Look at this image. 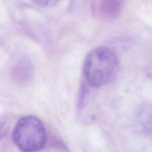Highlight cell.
I'll list each match as a JSON object with an SVG mask.
<instances>
[{
	"label": "cell",
	"instance_id": "cell-2",
	"mask_svg": "<svg viewBox=\"0 0 152 152\" xmlns=\"http://www.w3.org/2000/svg\"><path fill=\"white\" fill-rule=\"evenodd\" d=\"M13 138L20 151L37 152L45 146L47 137L41 120L34 116H26L18 121Z\"/></svg>",
	"mask_w": 152,
	"mask_h": 152
},
{
	"label": "cell",
	"instance_id": "cell-4",
	"mask_svg": "<svg viewBox=\"0 0 152 152\" xmlns=\"http://www.w3.org/2000/svg\"><path fill=\"white\" fill-rule=\"evenodd\" d=\"M36 4L43 7H50L54 5L59 1V0H32Z\"/></svg>",
	"mask_w": 152,
	"mask_h": 152
},
{
	"label": "cell",
	"instance_id": "cell-3",
	"mask_svg": "<svg viewBox=\"0 0 152 152\" xmlns=\"http://www.w3.org/2000/svg\"><path fill=\"white\" fill-rule=\"evenodd\" d=\"M123 3V0H98L96 10L104 17H114L120 11Z\"/></svg>",
	"mask_w": 152,
	"mask_h": 152
},
{
	"label": "cell",
	"instance_id": "cell-1",
	"mask_svg": "<svg viewBox=\"0 0 152 152\" xmlns=\"http://www.w3.org/2000/svg\"><path fill=\"white\" fill-rule=\"evenodd\" d=\"M118 71L117 56L107 48H96L86 56L84 63L85 77L93 87H102L109 84L116 78Z\"/></svg>",
	"mask_w": 152,
	"mask_h": 152
}]
</instances>
